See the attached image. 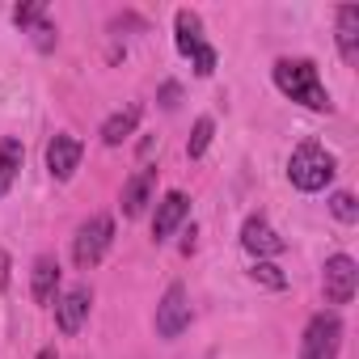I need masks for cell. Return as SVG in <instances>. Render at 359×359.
Returning a JSON list of instances; mask_svg holds the SVG:
<instances>
[{
	"instance_id": "1",
	"label": "cell",
	"mask_w": 359,
	"mask_h": 359,
	"mask_svg": "<svg viewBox=\"0 0 359 359\" xmlns=\"http://www.w3.org/2000/svg\"><path fill=\"white\" fill-rule=\"evenodd\" d=\"M271 81H275V89H279L287 102H296V106H304V110H317V114H330V110H334L330 89H325V81H321V68H317L309 55H283V60H275Z\"/></svg>"
},
{
	"instance_id": "2",
	"label": "cell",
	"mask_w": 359,
	"mask_h": 359,
	"mask_svg": "<svg viewBox=\"0 0 359 359\" xmlns=\"http://www.w3.org/2000/svg\"><path fill=\"white\" fill-rule=\"evenodd\" d=\"M334 173H338V161H334V152H330L325 144H317V140L296 144V152L287 156V182H292L296 191H304V195L325 191V187L334 182Z\"/></svg>"
},
{
	"instance_id": "3",
	"label": "cell",
	"mask_w": 359,
	"mask_h": 359,
	"mask_svg": "<svg viewBox=\"0 0 359 359\" xmlns=\"http://www.w3.org/2000/svg\"><path fill=\"white\" fill-rule=\"evenodd\" d=\"M173 43H177V55H187L199 76H212V72H216V60H220V55H216V47L208 43L203 18H199L195 9H177V13H173Z\"/></svg>"
},
{
	"instance_id": "4",
	"label": "cell",
	"mask_w": 359,
	"mask_h": 359,
	"mask_svg": "<svg viewBox=\"0 0 359 359\" xmlns=\"http://www.w3.org/2000/svg\"><path fill=\"white\" fill-rule=\"evenodd\" d=\"M110 245H114V216L93 212L89 220H81V229L72 237V262H76V271H93L110 254Z\"/></svg>"
},
{
	"instance_id": "5",
	"label": "cell",
	"mask_w": 359,
	"mask_h": 359,
	"mask_svg": "<svg viewBox=\"0 0 359 359\" xmlns=\"http://www.w3.org/2000/svg\"><path fill=\"white\" fill-rule=\"evenodd\" d=\"M191 292L182 287V283H169L165 292H161V300H156V317H152V325H156V338H165V342H173V338H182L187 330H191Z\"/></svg>"
},
{
	"instance_id": "6",
	"label": "cell",
	"mask_w": 359,
	"mask_h": 359,
	"mask_svg": "<svg viewBox=\"0 0 359 359\" xmlns=\"http://www.w3.org/2000/svg\"><path fill=\"white\" fill-rule=\"evenodd\" d=\"M338 351H342V317L338 313L309 317L300 338V359H338Z\"/></svg>"
},
{
	"instance_id": "7",
	"label": "cell",
	"mask_w": 359,
	"mask_h": 359,
	"mask_svg": "<svg viewBox=\"0 0 359 359\" xmlns=\"http://www.w3.org/2000/svg\"><path fill=\"white\" fill-rule=\"evenodd\" d=\"M321 287H325V304H351L355 300V287H359V266L351 254H334L325 258L321 266Z\"/></svg>"
},
{
	"instance_id": "8",
	"label": "cell",
	"mask_w": 359,
	"mask_h": 359,
	"mask_svg": "<svg viewBox=\"0 0 359 359\" xmlns=\"http://www.w3.org/2000/svg\"><path fill=\"white\" fill-rule=\"evenodd\" d=\"M89 309H93V292L85 287V283H72L64 296H55V325H60V334H81L85 330V321H89Z\"/></svg>"
},
{
	"instance_id": "9",
	"label": "cell",
	"mask_w": 359,
	"mask_h": 359,
	"mask_svg": "<svg viewBox=\"0 0 359 359\" xmlns=\"http://www.w3.org/2000/svg\"><path fill=\"white\" fill-rule=\"evenodd\" d=\"M81 156H85V144L76 135L60 131V135L47 140V173L55 182H72V173L81 169Z\"/></svg>"
},
{
	"instance_id": "10",
	"label": "cell",
	"mask_w": 359,
	"mask_h": 359,
	"mask_svg": "<svg viewBox=\"0 0 359 359\" xmlns=\"http://www.w3.org/2000/svg\"><path fill=\"white\" fill-rule=\"evenodd\" d=\"M241 245H245L258 262H266V258H275V254H283V250H287V241L271 229V220H266L262 212L245 216V224H241Z\"/></svg>"
},
{
	"instance_id": "11",
	"label": "cell",
	"mask_w": 359,
	"mask_h": 359,
	"mask_svg": "<svg viewBox=\"0 0 359 359\" xmlns=\"http://www.w3.org/2000/svg\"><path fill=\"white\" fill-rule=\"evenodd\" d=\"M187 220H191V199H187L182 191H169V195L156 203V212H152V241H156V245L169 241Z\"/></svg>"
},
{
	"instance_id": "12",
	"label": "cell",
	"mask_w": 359,
	"mask_h": 359,
	"mask_svg": "<svg viewBox=\"0 0 359 359\" xmlns=\"http://www.w3.org/2000/svg\"><path fill=\"white\" fill-rule=\"evenodd\" d=\"M152 195H156V165H140L127 182H123V199H118L123 216H127V220L144 216V208L152 203Z\"/></svg>"
},
{
	"instance_id": "13",
	"label": "cell",
	"mask_w": 359,
	"mask_h": 359,
	"mask_svg": "<svg viewBox=\"0 0 359 359\" xmlns=\"http://www.w3.org/2000/svg\"><path fill=\"white\" fill-rule=\"evenodd\" d=\"M334 43H338V55L342 64H359V9L355 5H342L334 13Z\"/></svg>"
},
{
	"instance_id": "14",
	"label": "cell",
	"mask_w": 359,
	"mask_h": 359,
	"mask_svg": "<svg viewBox=\"0 0 359 359\" xmlns=\"http://www.w3.org/2000/svg\"><path fill=\"white\" fill-rule=\"evenodd\" d=\"M55 292H60V262L51 254H39L34 271H30V296H34V304H51Z\"/></svg>"
},
{
	"instance_id": "15",
	"label": "cell",
	"mask_w": 359,
	"mask_h": 359,
	"mask_svg": "<svg viewBox=\"0 0 359 359\" xmlns=\"http://www.w3.org/2000/svg\"><path fill=\"white\" fill-rule=\"evenodd\" d=\"M140 118H144V106H123V110H114L106 123H102V144L106 148H118L123 140H131L135 135V127H140Z\"/></svg>"
},
{
	"instance_id": "16",
	"label": "cell",
	"mask_w": 359,
	"mask_h": 359,
	"mask_svg": "<svg viewBox=\"0 0 359 359\" xmlns=\"http://www.w3.org/2000/svg\"><path fill=\"white\" fill-rule=\"evenodd\" d=\"M22 165H26V144L18 135H5V140H0V199L13 191Z\"/></svg>"
},
{
	"instance_id": "17",
	"label": "cell",
	"mask_w": 359,
	"mask_h": 359,
	"mask_svg": "<svg viewBox=\"0 0 359 359\" xmlns=\"http://www.w3.org/2000/svg\"><path fill=\"white\" fill-rule=\"evenodd\" d=\"M212 135H216V118H212V114L195 118V127H191V140H187V156H191V161H199V156L212 148Z\"/></svg>"
},
{
	"instance_id": "18",
	"label": "cell",
	"mask_w": 359,
	"mask_h": 359,
	"mask_svg": "<svg viewBox=\"0 0 359 359\" xmlns=\"http://www.w3.org/2000/svg\"><path fill=\"white\" fill-rule=\"evenodd\" d=\"M250 279L262 283V287H271V292H283V287H287V275H283L275 262H254V266H250Z\"/></svg>"
},
{
	"instance_id": "19",
	"label": "cell",
	"mask_w": 359,
	"mask_h": 359,
	"mask_svg": "<svg viewBox=\"0 0 359 359\" xmlns=\"http://www.w3.org/2000/svg\"><path fill=\"white\" fill-rule=\"evenodd\" d=\"M330 212H334V220H342V224H355V220H359V203H355L351 191L330 195Z\"/></svg>"
},
{
	"instance_id": "20",
	"label": "cell",
	"mask_w": 359,
	"mask_h": 359,
	"mask_svg": "<svg viewBox=\"0 0 359 359\" xmlns=\"http://www.w3.org/2000/svg\"><path fill=\"white\" fill-rule=\"evenodd\" d=\"M26 34L34 39V47H39V51H55V43H60V34H55V22H51V13H47L43 22H34V26H30Z\"/></svg>"
},
{
	"instance_id": "21",
	"label": "cell",
	"mask_w": 359,
	"mask_h": 359,
	"mask_svg": "<svg viewBox=\"0 0 359 359\" xmlns=\"http://www.w3.org/2000/svg\"><path fill=\"white\" fill-rule=\"evenodd\" d=\"M43 18H47V5H43V0H26V5L13 9V26H22V34H26L34 22H43Z\"/></svg>"
},
{
	"instance_id": "22",
	"label": "cell",
	"mask_w": 359,
	"mask_h": 359,
	"mask_svg": "<svg viewBox=\"0 0 359 359\" xmlns=\"http://www.w3.org/2000/svg\"><path fill=\"white\" fill-rule=\"evenodd\" d=\"M177 97H182V89H177L173 81L161 85V106H165V110H177Z\"/></svg>"
},
{
	"instance_id": "23",
	"label": "cell",
	"mask_w": 359,
	"mask_h": 359,
	"mask_svg": "<svg viewBox=\"0 0 359 359\" xmlns=\"http://www.w3.org/2000/svg\"><path fill=\"white\" fill-rule=\"evenodd\" d=\"M0 287H9V254L0 250Z\"/></svg>"
},
{
	"instance_id": "24",
	"label": "cell",
	"mask_w": 359,
	"mask_h": 359,
	"mask_svg": "<svg viewBox=\"0 0 359 359\" xmlns=\"http://www.w3.org/2000/svg\"><path fill=\"white\" fill-rule=\"evenodd\" d=\"M34 359H60V355H55V346H43V351H39Z\"/></svg>"
}]
</instances>
